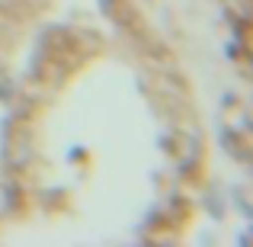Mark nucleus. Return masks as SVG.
I'll return each mask as SVG.
<instances>
[{
  "mask_svg": "<svg viewBox=\"0 0 253 247\" xmlns=\"http://www.w3.org/2000/svg\"><path fill=\"white\" fill-rule=\"evenodd\" d=\"M6 209H10V190H6V186H0V215H3Z\"/></svg>",
  "mask_w": 253,
  "mask_h": 247,
  "instance_id": "1",
  "label": "nucleus"
}]
</instances>
